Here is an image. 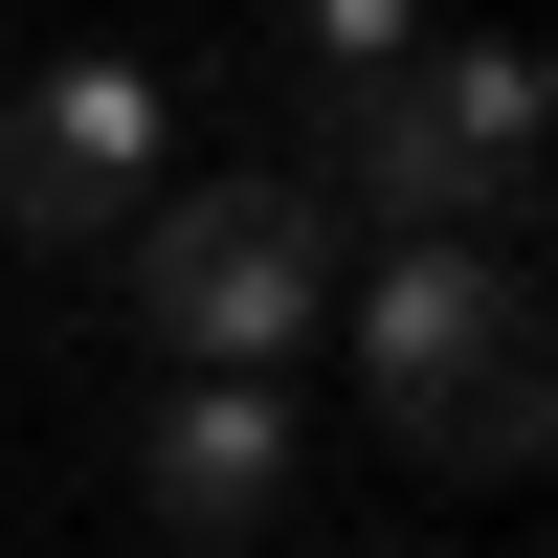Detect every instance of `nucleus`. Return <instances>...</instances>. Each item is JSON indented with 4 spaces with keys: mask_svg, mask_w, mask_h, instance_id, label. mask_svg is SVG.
Here are the masks:
<instances>
[{
    "mask_svg": "<svg viewBox=\"0 0 558 558\" xmlns=\"http://www.w3.org/2000/svg\"><path fill=\"white\" fill-rule=\"evenodd\" d=\"M291 179H313L336 223H380V246H536V179H558V134H536V45L447 23V45H402V68L313 89Z\"/></svg>",
    "mask_w": 558,
    "mask_h": 558,
    "instance_id": "f257e3e1",
    "label": "nucleus"
},
{
    "mask_svg": "<svg viewBox=\"0 0 558 558\" xmlns=\"http://www.w3.org/2000/svg\"><path fill=\"white\" fill-rule=\"evenodd\" d=\"M336 313H357V380L425 470H536V425H558L536 246H380V268H336Z\"/></svg>",
    "mask_w": 558,
    "mask_h": 558,
    "instance_id": "f03ea898",
    "label": "nucleus"
},
{
    "mask_svg": "<svg viewBox=\"0 0 558 558\" xmlns=\"http://www.w3.org/2000/svg\"><path fill=\"white\" fill-rule=\"evenodd\" d=\"M112 246H134V291H112V313L179 357V380H291V336L336 313V268H357V246H336V202H313L291 157H268V179H157Z\"/></svg>",
    "mask_w": 558,
    "mask_h": 558,
    "instance_id": "7ed1b4c3",
    "label": "nucleus"
},
{
    "mask_svg": "<svg viewBox=\"0 0 558 558\" xmlns=\"http://www.w3.org/2000/svg\"><path fill=\"white\" fill-rule=\"evenodd\" d=\"M157 179H179V68H134V45H89L0 112V223L23 246H112Z\"/></svg>",
    "mask_w": 558,
    "mask_h": 558,
    "instance_id": "20e7f679",
    "label": "nucleus"
},
{
    "mask_svg": "<svg viewBox=\"0 0 558 558\" xmlns=\"http://www.w3.org/2000/svg\"><path fill=\"white\" fill-rule=\"evenodd\" d=\"M134 492H157V536L246 558L268 514H291V380H179L157 425H134Z\"/></svg>",
    "mask_w": 558,
    "mask_h": 558,
    "instance_id": "39448f33",
    "label": "nucleus"
},
{
    "mask_svg": "<svg viewBox=\"0 0 558 558\" xmlns=\"http://www.w3.org/2000/svg\"><path fill=\"white\" fill-rule=\"evenodd\" d=\"M402 45H425V0H291V89H357Z\"/></svg>",
    "mask_w": 558,
    "mask_h": 558,
    "instance_id": "423d86ee",
    "label": "nucleus"
},
{
    "mask_svg": "<svg viewBox=\"0 0 558 558\" xmlns=\"http://www.w3.org/2000/svg\"><path fill=\"white\" fill-rule=\"evenodd\" d=\"M380 558H447V536H380Z\"/></svg>",
    "mask_w": 558,
    "mask_h": 558,
    "instance_id": "0eeeda50",
    "label": "nucleus"
}]
</instances>
